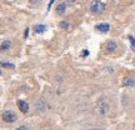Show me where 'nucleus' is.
Masks as SVG:
<instances>
[{
    "mask_svg": "<svg viewBox=\"0 0 135 130\" xmlns=\"http://www.w3.org/2000/svg\"><path fill=\"white\" fill-rule=\"evenodd\" d=\"M109 109H110V104H109L108 98L101 96L98 100V111H99V114L100 115H106Z\"/></svg>",
    "mask_w": 135,
    "mask_h": 130,
    "instance_id": "f257e3e1",
    "label": "nucleus"
},
{
    "mask_svg": "<svg viewBox=\"0 0 135 130\" xmlns=\"http://www.w3.org/2000/svg\"><path fill=\"white\" fill-rule=\"evenodd\" d=\"M105 3L103 1H93L90 4V11L94 14H101L104 10H105Z\"/></svg>",
    "mask_w": 135,
    "mask_h": 130,
    "instance_id": "f03ea898",
    "label": "nucleus"
},
{
    "mask_svg": "<svg viewBox=\"0 0 135 130\" xmlns=\"http://www.w3.org/2000/svg\"><path fill=\"white\" fill-rule=\"evenodd\" d=\"M16 114H15L14 111H11V110H8L5 111L4 114H3V119H4V121H6V123H14L15 120H16Z\"/></svg>",
    "mask_w": 135,
    "mask_h": 130,
    "instance_id": "7ed1b4c3",
    "label": "nucleus"
},
{
    "mask_svg": "<svg viewBox=\"0 0 135 130\" xmlns=\"http://www.w3.org/2000/svg\"><path fill=\"white\" fill-rule=\"evenodd\" d=\"M96 30L100 31V33H108L110 30V25L108 23H100L96 25Z\"/></svg>",
    "mask_w": 135,
    "mask_h": 130,
    "instance_id": "20e7f679",
    "label": "nucleus"
},
{
    "mask_svg": "<svg viewBox=\"0 0 135 130\" xmlns=\"http://www.w3.org/2000/svg\"><path fill=\"white\" fill-rule=\"evenodd\" d=\"M116 48H118V44L115 43L114 40H110V41H108L106 45H105V49H106L108 53H114V51L116 50Z\"/></svg>",
    "mask_w": 135,
    "mask_h": 130,
    "instance_id": "39448f33",
    "label": "nucleus"
},
{
    "mask_svg": "<svg viewBox=\"0 0 135 130\" xmlns=\"http://www.w3.org/2000/svg\"><path fill=\"white\" fill-rule=\"evenodd\" d=\"M18 108L20 109V111H22V113H24V114L29 111L28 103H26V101H24V100H18Z\"/></svg>",
    "mask_w": 135,
    "mask_h": 130,
    "instance_id": "423d86ee",
    "label": "nucleus"
},
{
    "mask_svg": "<svg viewBox=\"0 0 135 130\" xmlns=\"http://www.w3.org/2000/svg\"><path fill=\"white\" fill-rule=\"evenodd\" d=\"M35 108H36V110H38V111L43 113V111H45V110H46V104L44 103V100H38Z\"/></svg>",
    "mask_w": 135,
    "mask_h": 130,
    "instance_id": "0eeeda50",
    "label": "nucleus"
},
{
    "mask_svg": "<svg viewBox=\"0 0 135 130\" xmlns=\"http://www.w3.org/2000/svg\"><path fill=\"white\" fill-rule=\"evenodd\" d=\"M46 25H44V24H39V25H36L35 28H34V33L35 34H41L44 31H46Z\"/></svg>",
    "mask_w": 135,
    "mask_h": 130,
    "instance_id": "6e6552de",
    "label": "nucleus"
},
{
    "mask_svg": "<svg viewBox=\"0 0 135 130\" xmlns=\"http://www.w3.org/2000/svg\"><path fill=\"white\" fill-rule=\"evenodd\" d=\"M10 46H11V41L10 40H4L0 45V51H6L8 49H10Z\"/></svg>",
    "mask_w": 135,
    "mask_h": 130,
    "instance_id": "1a4fd4ad",
    "label": "nucleus"
},
{
    "mask_svg": "<svg viewBox=\"0 0 135 130\" xmlns=\"http://www.w3.org/2000/svg\"><path fill=\"white\" fill-rule=\"evenodd\" d=\"M65 9H66V3H60V4H58V6H56V13L59 15L64 14Z\"/></svg>",
    "mask_w": 135,
    "mask_h": 130,
    "instance_id": "9d476101",
    "label": "nucleus"
},
{
    "mask_svg": "<svg viewBox=\"0 0 135 130\" xmlns=\"http://www.w3.org/2000/svg\"><path fill=\"white\" fill-rule=\"evenodd\" d=\"M124 85L125 86H133V85H135V79H133V78H125L124 79Z\"/></svg>",
    "mask_w": 135,
    "mask_h": 130,
    "instance_id": "9b49d317",
    "label": "nucleus"
},
{
    "mask_svg": "<svg viewBox=\"0 0 135 130\" xmlns=\"http://www.w3.org/2000/svg\"><path fill=\"white\" fill-rule=\"evenodd\" d=\"M1 66H4V68H10V69H14V65L10 64V63H1Z\"/></svg>",
    "mask_w": 135,
    "mask_h": 130,
    "instance_id": "f8f14e48",
    "label": "nucleus"
},
{
    "mask_svg": "<svg viewBox=\"0 0 135 130\" xmlns=\"http://www.w3.org/2000/svg\"><path fill=\"white\" fill-rule=\"evenodd\" d=\"M60 28H63V29H68L69 28V24L66 21H60Z\"/></svg>",
    "mask_w": 135,
    "mask_h": 130,
    "instance_id": "ddd939ff",
    "label": "nucleus"
},
{
    "mask_svg": "<svg viewBox=\"0 0 135 130\" xmlns=\"http://www.w3.org/2000/svg\"><path fill=\"white\" fill-rule=\"evenodd\" d=\"M129 40H130V43H131V45H133V48H135V39H134V36L129 35Z\"/></svg>",
    "mask_w": 135,
    "mask_h": 130,
    "instance_id": "4468645a",
    "label": "nucleus"
},
{
    "mask_svg": "<svg viewBox=\"0 0 135 130\" xmlns=\"http://www.w3.org/2000/svg\"><path fill=\"white\" fill-rule=\"evenodd\" d=\"M15 130H29V129L26 128V126H25V125H20L19 128H16Z\"/></svg>",
    "mask_w": 135,
    "mask_h": 130,
    "instance_id": "2eb2a0df",
    "label": "nucleus"
},
{
    "mask_svg": "<svg viewBox=\"0 0 135 130\" xmlns=\"http://www.w3.org/2000/svg\"><path fill=\"white\" fill-rule=\"evenodd\" d=\"M81 55H83V56H88V55H89V50H83L81 51Z\"/></svg>",
    "mask_w": 135,
    "mask_h": 130,
    "instance_id": "dca6fc26",
    "label": "nucleus"
},
{
    "mask_svg": "<svg viewBox=\"0 0 135 130\" xmlns=\"http://www.w3.org/2000/svg\"><path fill=\"white\" fill-rule=\"evenodd\" d=\"M24 34H25V38H28V35H29V28H26V29H25V33H24Z\"/></svg>",
    "mask_w": 135,
    "mask_h": 130,
    "instance_id": "f3484780",
    "label": "nucleus"
},
{
    "mask_svg": "<svg viewBox=\"0 0 135 130\" xmlns=\"http://www.w3.org/2000/svg\"><path fill=\"white\" fill-rule=\"evenodd\" d=\"M89 130H100V129H89Z\"/></svg>",
    "mask_w": 135,
    "mask_h": 130,
    "instance_id": "a211bd4d",
    "label": "nucleus"
},
{
    "mask_svg": "<svg viewBox=\"0 0 135 130\" xmlns=\"http://www.w3.org/2000/svg\"><path fill=\"white\" fill-rule=\"evenodd\" d=\"M0 75H1V71H0Z\"/></svg>",
    "mask_w": 135,
    "mask_h": 130,
    "instance_id": "6ab92c4d",
    "label": "nucleus"
}]
</instances>
